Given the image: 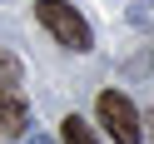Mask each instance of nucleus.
Masks as SVG:
<instances>
[{"label": "nucleus", "instance_id": "nucleus-2", "mask_svg": "<svg viewBox=\"0 0 154 144\" xmlns=\"http://www.w3.org/2000/svg\"><path fill=\"white\" fill-rule=\"evenodd\" d=\"M94 109H100V124H104V134H109L114 144H139L144 139L139 114H134V104L124 100L119 90H104L100 100H94Z\"/></svg>", "mask_w": 154, "mask_h": 144}, {"label": "nucleus", "instance_id": "nucleus-6", "mask_svg": "<svg viewBox=\"0 0 154 144\" xmlns=\"http://www.w3.org/2000/svg\"><path fill=\"white\" fill-rule=\"evenodd\" d=\"M129 15H134V25H154V10H149V5H134Z\"/></svg>", "mask_w": 154, "mask_h": 144}, {"label": "nucleus", "instance_id": "nucleus-1", "mask_svg": "<svg viewBox=\"0 0 154 144\" xmlns=\"http://www.w3.org/2000/svg\"><path fill=\"white\" fill-rule=\"evenodd\" d=\"M35 20H40L45 30H50L55 40L65 45V50H75V55L94 50V35H90V25H85V15L75 10L70 0H35Z\"/></svg>", "mask_w": 154, "mask_h": 144}, {"label": "nucleus", "instance_id": "nucleus-7", "mask_svg": "<svg viewBox=\"0 0 154 144\" xmlns=\"http://www.w3.org/2000/svg\"><path fill=\"white\" fill-rule=\"evenodd\" d=\"M25 144H55V139H45V134H25Z\"/></svg>", "mask_w": 154, "mask_h": 144}, {"label": "nucleus", "instance_id": "nucleus-3", "mask_svg": "<svg viewBox=\"0 0 154 144\" xmlns=\"http://www.w3.org/2000/svg\"><path fill=\"white\" fill-rule=\"evenodd\" d=\"M30 134V104L20 90H0V144Z\"/></svg>", "mask_w": 154, "mask_h": 144}, {"label": "nucleus", "instance_id": "nucleus-4", "mask_svg": "<svg viewBox=\"0 0 154 144\" xmlns=\"http://www.w3.org/2000/svg\"><path fill=\"white\" fill-rule=\"evenodd\" d=\"M60 139H65V144H94V134H90V124H85L80 114H65V124H60Z\"/></svg>", "mask_w": 154, "mask_h": 144}, {"label": "nucleus", "instance_id": "nucleus-5", "mask_svg": "<svg viewBox=\"0 0 154 144\" xmlns=\"http://www.w3.org/2000/svg\"><path fill=\"white\" fill-rule=\"evenodd\" d=\"M20 60H15L10 50H0V90H15V84H20Z\"/></svg>", "mask_w": 154, "mask_h": 144}]
</instances>
